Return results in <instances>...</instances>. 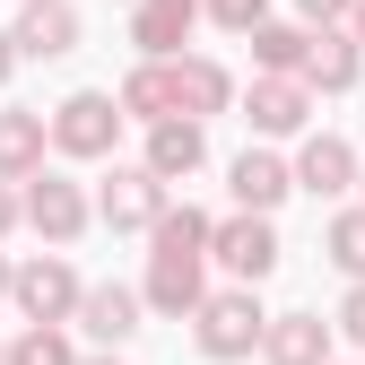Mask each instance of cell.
Returning <instances> with one entry per match:
<instances>
[{
	"instance_id": "4dcf8cb0",
	"label": "cell",
	"mask_w": 365,
	"mask_h": 365,
	"mask_svg": "<svg viewBox=\"0 0 365 365\" xmlns=\"http://www.w3.org/2000/svg\"><path fill=\"white\" fill-rule=\"evenodd\" d=\"M0 365H9V348H0Z\"/></svg>"
},
{
	"instance_id": "5bb4252c",
	"label": "cell",
	"mask_w": 365,
	"mask_h": 365,
	"mask_svg": "<svg viewBox=\"0 0 365 365\" xmlns=\"http://www.w3.org/2000/svg\"><path fill=\"white\" fill-rule=\"evenodd\" d=\"M226 192H235V209L269 217V209L296 192V165H287V157H269V148H244L235 165H226Z\"/></svg>"
},
{
	"instance_id": "d4e9b609",
	"label": "cell",
	"mask_w": 365,
	"mask_h": 365,
	"mask_svg": "<svg viewBox=\"0 0 365 365\" xmlns=\"http://www.w3.org/2000/svg\"><path fill=\"white\" fill-rule=\"evenodd\" d=\"M331 331H339L348 348H365V287H348V296H339V313H331Z\"/></svg>"
},
{
	"instance_id": "d6a6232c",
	"label": "cell",
	"mask_w": 365,
	"mask_h": 365,
	"mask_svg": "<svg viewBox=\"0 0 365 365\" xmlns=\"http://www.w3.org/2000/svg\"><path fill=\"white\" fill-rule=\"evenodd\" d=\"M331 365H348V356H331Z\"/></svg>"
},
{
	"instance_id": "52a82bcc",
	"label": "cell",
	"mask_w": 365,
	"mask_h": 365,
	"mask_svg": "<svg viewBox=\"0 0 365 365\" xmlns=\"http://www.w3.org/2000/svg\"><path fill=\"white\" fill-rule=\"evenodd\" d=\"M165 209H174V200H165V182H157L148 165H113V174L96 182V217L113 226V235H157Z\"/></svg>"
},
{
	"instance_id": "5b68a950",
	"label": "cell",
	"mask_w": 365,
	"mask_h": 365,
	"mask_svg": "<svg viewBox=\"0 0 365 365\" xmlns=\"http://www.w3.org/2000/svg\"><path fill=\"white\" fill-rule=\"evenodd\" d=\"M26 226H35V235L53 244V252H70V244L87 235V226H96V200H87V192H78V182H70L61 165H43V174L26 182Z\"/></svg>"
},
{
	"instance_id": "4fadbf2b",
	"label": "cell",
	"mask_w": 365,
	"mask_h": 365,
	"mask_svg": "<svg viewBox=\"0 0 365 365\" xmlns=\"http://www.w3.org/2000/svg\"><path fill=\"white\" fill-rule=\"evenodd\" d=\"M18 53L26 61H61V53H78V9L70 0H18Z\"/></svg>"
},
{
	"instance_id": "603a6c76",
	"label": "cell",
	"mask_w": 365,
	"mask_h": 365,
	"mask_svg": "<svg viewBox=\"0 0 365 365\" xmlns=\"http://www.w3.org/2000/svg\"><path fill=\"white\" fill-rule=\"evenodd\" d=\"M200 9H209L226 35H261V26H269V0H200Z\"/></svg>"
},
{
	"instance_id": "7a4b0ae2",
	"label": "cell",
	"mask_w": 365,
	"mask_h": 365,
	"mask_svg": "<svg viewBox=\"0 0 365 365\" xmlns=\"http://www.w3.org/2000/svg\"><path fill=\"white\" fill-rule=\"evenodd\" d=\"M261 339H269V313H261L252 287H217V296L192 313V348H200L209 365H244Z\"/></svg>"
},
{
	"instance_id": "44dd1931",
	"label": "cell",
	"mask_w": 365,
	"mask_h": 365,
	"mask_svg": "<svg viewBox=\"0 0 365 365\" xmlns=\"http://www.w3.org/2000/svg\"><path fill=\"white\" fill-rule=\"evenodd\" d=\"M322 261L339 269V279H348V287H365V200L331 217V235H322Z\"/></svg>"
},
{
	"instance_id": "30bf717a",
	"label": "cell",
	"mask_w": 365,
	"mask_h": 365,
	"mask_svg": "<svg viewBox=\"0 0 365 365\" xmlns=\"http://www.w3.org/2000/svg\"><path fill=\"white\" fill-rule=\"evenodd\" d=\"M140 313H148V296H140V287L105 279V287H87V304H78V331L96 339L105 356H122V339H140Z\"/></svg>"
},
{
	"instance_id": "484cf974",
	"label": "cell",
	"mask_w": 365,
	"mask_h": 365,
	"mask_svg": "<svg viewBox=\"0 0 365 365\" xmlns=\"http://www.w3.org/2000/svg\"><path fill=\"white\" fill-rule=\"evenodd\" d=\"M18 226H26V192H18V182H0V244H9Z\"/></svg>"
},
{
	"instance_id": "6da1fadb",
	"label": "cell",
	"mask_w": 365,
	"mask_h": 365,
	"mask_svg": "<svg viewBox=\"0 0 365 365\" xmlns=\"http://www.w3.org/2000/svg\"><path fill=\"white\" fill-rule=\"evenodd\" d=\"M209 235H217V217H200L192 200L157 217V235H148V279H140L148 313L192 322V313L209 304Z\"/></svg>"
},
{
	"instance_id": "7c38bea8",
	"label": "cell",
	"mask_w": 365,
	"mask_h": 365,
	"mask_svg": "<svg viewBox=\"0 0 365 365\" xmlns=\"http://www.w3.org/2000/svg\"><path fill=\"white\" fill-rule=\"evenodd\" d=\"M43 157H53V113H26V105H9L0 113V182H26L43 174Z\"/></svg>"
},
{
	"instance_id": "ffe728a7",
	"label": "cell",
	"mask_w": 365,
	"mask_h": 365,
	"mask_svg": "<svg viewBox=\"0 0 365 365\" xmlns=\"http://www.w3.org/2000/svg\"><path fill=\"white\" fill-rule=\"evenodd\" d=\"M252 43V70L261 78H304V53H313V26H287V18H269L261 35H244Z\"/></svg>"
},
{
	"instance_id": "d6986e66",
	"label": "cell",
	"mask_w": 365,
	"mask_h": 365,
	"mask_svg": "<svg viewBox=\"0 0 365 365\" xmlns=\"http://www.w3.org/2000/svg\"><path fill=\"white\" fill-rule=\"evenodd\" d=\"M113 96H122V113L140 122V130H157V122H182V96H174V61H140V70H130V78L113 87Z\"/></svg>"
},
{
	"instance_id": "ac0fdd59",
	"label": "cell",
	"mask_w": 365,
	"mask_h": 365,
	"mask_svg": "<svg viewBox=\"0 0 365 365\" xmlns=\"http://www.w3.org/2000/svg\"><path fill=\"white\" fill-rule=\"evenodd\" d=\"M331 322L322 313H269V339H261V356L269 365H331Z\"/></svg>"
},
{
	"instance_id": "83f0119b",
	"label": "cell",
	"mask_w": 365,
	"mask_h": 365,
	"mask_svg": "<svg viewBox=\"0 0 365 365\" xmlns=\"http://www.w3.org/2000/svg\"><path fill=\"white\" fill-rule=\"evenodd\" d=\"M0 296H18V261L9 252H0Z\"/></svg>"
},
{
	"instance_id": "8fae6325",
	"label": "cell",
	"mask_w": 365,
	"mask_h": 365,
	"mask_svg": "<svg viewBox=\"0 0 365 365\" xmlns=\"http://www.w3.org/2000/svg\"><path fill=\"white\" fill-rule=\"evenodd\" d=\"M356 174H365V157L339 140V130H313V140L296 148V192H313V200H339V192H356Z\"/></svg>"
},
{
	"instance_id": "3957f363",
	"label": "cell",
	"mask_w": 365,
	"mask_h": 365,
	"mask_svg": "<svg viewBox=\"0 0 365 365\" xmlns=\"http://www.w3.org/2000/svg\"><path fill=\"white\" fill-rule=\"evenodd\" d=\"M18 322L26 331H70L78 322V304H87V279L61 261V252H35V261H18Z\"/></svg>"
},
{
	"instance_id": "f1b7e54d",
	"label": "cell",
	"mask_w": 365,
	"mask_h": 365,
	"mask_svg": "<svg viewBox=\"0 0 365 365\" xmlns=\"http://www.w3.org/2000/svg\"><path fill=\"white\" fill-rule=\"evenodd\" d=\"M348 35H356V43H365V0H356V18H348Z\"/></svg>"
},
{
	"instance_id": "2e32d148",
	"label": "cell",
	"mask_w": 365,
	"mask_h": 365,
	"mask_svg": "<svg viewBox=\"0 0 365 365\" xmlns=\"http://www.w3.org/2000/svg\"><path fill=\"white\" fill-rule=\"evenodd\" d=\"M140 165H148L157 182H192V174L209 165V122H157Z\"/></svg>"
},
{
	"instance_id": "277c9868",
	"label": "cell",
	"mask_w": 365,
	"mask_h": 365,
	"mask_svg": "<svg viewBox=\"0 0 365 365\" xmlns=\"http://www.w3.org/2000/svg\"><path fill=\"white\" fill-rule=\"evenodd\" d=\"M122 96H105V87H78V96H61L53 105V157H113V140H122Z\"/></svg>"
},
{
	"instance_id": "7402d4cb",
	"label": "cell",
	"mask_w": 365,
	"mask_h": 365,
	"mask_svg": "<svg viewBox=\"0 0 365 365\" xmlns=\"http://www.w3.org/2000/svg\"><path fill=\"white\" fill-rule=\"evenodd\" d=\"M9 365H78V348H70V331H18Z\"/></svg>"
},
{
	"instance_id": "cb8c5ba5",
	"label": "cell",
	"mask_w": 365,
	"mask_h": 365,
	"mask_svg": "<svg viewBox=\"0 0 365 365\" xmlns=\"http://www.w3.org/2000/svg\"><path fill=\"white\" fill-rule=\"evenodd\" d=\"M356 18V0H296V26H313V35H322V26H348Z\"/></svg>"
},
{
	"instance_id": "9a60e30c",
	"label": "cell",
	"mask_w": 365,
	"mask_h": 365,
	"mask_svg": "<svg viewBox=\"0 0 365 365\" xmlns=\"http://www.w3.org/2000/svg\"><path fill=\"white\" fill-rule=\"evenodd\" d=\"M356 78H365V43H356L348 26H322L313 53H304V87H313V96H348Z\"/></svg>"
},
{
	"instance_id": "ba28073f",
	"label": "cell",
	"mask_w": 365,
	"mask_h": 365,
	"mask_svg": "<svg viewBox=\"0 0 365 365\" xmlns=\"http://www.w3.org/2000/svg\"><path fill=\"white\" fill-rule=\"evenodd\" d=\"M313 105H322V96H313L304 78H252L244 87V122L261 130V140H296V130L313 122Z\"/></svg>"
},
{
	"instance_id": "1f68e13d",
	"label": "cell",
	"mask_w": 365,
	"mask_h": 365,
	"mask_svg": "<svg viewBox=\"0 0 365 365\" xmlns=\"http://www.w3.org/2000/svg\"><path fill=\"white\" fill-rule=\"evenodd\" d=\"M356 192H365V174H356Z\"/></svg>"
},
{
	"instance_id": "4316f807",
	"label": "cell",
	"mask_w": 365,
	"mask_h": 365,
	"mask_svg": "<svg viewBox=\"0 0 365 365\" xmlns=\"http://www.w3.org/2000/svg\"><path fill=\"white\" fill-rule=\"evenodd\" d=\"M18 61H26V53H18V35L0 26V87H9V70H18Z\"/></svg>"
},
{
	"instance_id": "9c48e42d",
	"label": "cell",
	"mask_w": 365,
	"mask_h": 365,
	"mask_svg": "<svg viewBox=\"0 0 365 365\" xmlns=\"http://www.w3.org/2000/svg\"><path fill=\"white\" fill-rule=\"evenodd\" d=\"M200 18H209L200 0H140V9H130V43H140V61H182V43H192Z\"/></svg>"
},
{
	"instance_id": "f546056e",
	"label": "cell",
	"mask_w": 365,
	"mask_h": 365,
	"mask_svg": "<svg viewBox=\"0 0 365 365\" xmlns=\"http://www.w3.org/2000/svg\"><path fill=\"white\" fill-rule=\"evenodd\" d=\"M78 365H122V356H78Z\"/></svg>"
},
{
	"instance_id": "e0dca14e",
	"label": "cell",
	"mask_w": 365,
	"mask_h": 365,
	"mask_svg": "<svg viewBox=\"0 0 365 365\" xmlns=\"http://www.w3.org/2000/svg\"><path fill=\"white\" fill-rule=\"evenodd\" d=\"M174 96H182V122H209V113L235 105V70L209 61V53H182L174 61Z\"/></svg>"
},
{
	"instance_id": "8992f818",
	"label": "cell",
	"mask_w": 365,
	"mask_h": 365,
	"mask_svg": "<svg viewBox=\"0 0 365 365\" xmlns=\"http://www.w3.org/2000/svg\"><path fill=\"white\" fill-rule=\"evenodd\" d=\"M209 261H217L235 287H261L269 269H279V226H269V217H252V209L217 217V235H209Z\"/></svg>"
}]
</instances>
